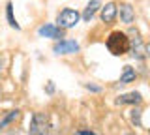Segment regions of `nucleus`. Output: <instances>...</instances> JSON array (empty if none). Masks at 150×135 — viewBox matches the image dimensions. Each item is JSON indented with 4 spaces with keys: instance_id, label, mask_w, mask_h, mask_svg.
I'll return each instance as SVG.
<instances>
[{
    "instance_id": "nucleus-15",
    "label": "nucleus",
    "mask_w": 150,
    "mask_h": 135,
    "mask_svg": "<svg viewBox=\"0 0 150 135\" xmlns=\"http://www.w3.org/2000/svg\"><path fill=\"white\" fill-rule=\"evenodd\" d=\"M4 62H6V60H4V57L0 54V75H2V69H4Z\"/></svg>"
},
{
    "instance_id": "nucleus-5",
    "label": "nucleus",
    "mask_w": 150,
    "mask_h": 135,
    "mask_svg": "<svg viewBox=\"0 0 150 135\" xmlns=\"http://www.w3.org/2000/svg\"><path fill=\"white\" fill-rule=\"evenodd\" d=\"M129 49L133 51V57L137 58V60H143L144 58V43H143V40H141V36H139V32H131V40H129Z\"/></svg>"
},
{
    "instance_id": "nucleus-7",
    "label": "nucleus",
    "mask_w": 150,
    "mask_h": 135,
    "mask_svg": "<svg viewBox=\"0 0 150 135\" xmlns=\"http://www.w3.org/2000/svg\"><path fill=\"white\" fill-rule=\"evenodd\" d=\"M141 101H143V96H141V92H128V94L118 96L116 103H118V105H139Z\"/></svg>"
},
{
    "instance_id": "nucleus-3",
    "label": "nucleus",
    "mask_w": 150,
    "mask_h": 135,
    "mask_svg": "<svg viewBox=\"0 0 150 135\" xmlns=\"http://www.w3.org/2000/svg\"><path fill=\"white\" fill-rule=\"evenodd\" d=\"M28 135H49V120L43 113H34L30 120Z\"/></svg>"
},
{
    "instance_id": "nucleus-10",
    "label": "nucleus",
    "mask_w": 150,
    "mask_h": 135,
    "mask_svg": "<svg viewBox=\"0 0 150 135\" xmlns=\"http://www.w3.org/2000/svg\"><path fill=\"white\" fill-rule=\"evenodd\" d=\"M100 8H101V2H100V0H92V2H88L86 8H84V11H83V19L86 21V23L92 21V17L96 15V11L100 10Z\"/></svg>"
},
{
    "instance_id": "nucleus-8",
    "label": "nucleus",
    "mask_w": 150,
    "mask_h": 135,
    "mask_svg": "<svg viewBox=\"0 0 150 135\" xmlns=\"http://www.w3.org/2000/svg\"><path fill=\"white\" fill-rule=\"evenodd\" d=\"M116 13H120V21L126 25H131L135 19V11L129 4H120V8H116Z\"/></svg>"
},
{
    "instance_id": "nucleus-11",
    "label": "nucleus",
    "mask_w": 150,
    "mask_h": 135,
    "mask_svg": "<svg viewBox=\"0 0 150 135\" xmlns=\"http://www.w3.org/2000/svg\"><path fill=\"white\" fill-rule=\"evenodd\" d=\"M135 77H137V71H135L131 66H124V73H122V77H120V85H128V83L131 81H135Z\"/></svg>"
},
{
    "instance_id": "nucleus-1",
    "label": "nucleus",
    "mask_w": 150,
    "mask_h": 135,
    "mask_svg": "<svg viewBox=\"0 0 150 135\" xmlns=\"http://www.w3.org/2000/svg\"><path fill=\"white\" fill-rule=\"evenodd\" d=\"M107 49L115 57H122V54H126L129 51V38L120 30L111 32V36L107 38Z\"/></svg>"
},
{
    "instance_id": "nucleus-16",
    "label": "nucleus",
    "mask_w": 150,
    "mask_h": 135,
    "mask_svg": "<svg viewBox=\"0 0 150 135\" xmlns=\"http://www.w3.org/2000/svg\"><path fill=\"white\" fill-rule=\"evenodd\" d=\"M53 90H54V85H53V83L49 81V85H47V92H49V94H51V92H53Z\"/></svg>"
},
{
    "instance_id": "nucleus-18",
    "label": "nucleus",
    "mask_w": 150,
    "mask_h": 135,
    "mask_svg": "<svg viewBox=\"0 0 150 135\" xmlns=\"http://www.w3.org/2000/svg\"><path fill=\"white\" fill-rule=\"evenodd\" d=\"M128 135H133V133H128Z\"/></svg>"
},
{
    "instance_id": "nucleus-12",
    "label": "nucleus",
    "mask_w": 150,
    "mask_h": 135,
    "mask_svg": "<svg viewBox=\"0 0 150 135\" xmlns=\"http://www.w3.org/2000/svg\"><path fill=\"white\" fill-rule=\"evenodd\" d=\"M19 116H21V111H11V113H9V115L6 116V118H4L2 122H0V129H4V128H6V126H8L9 122H13V120H17Z\"/></svg>"
},
{
    "instance_id": "nucleus-17",
    "label": "nucleus",
    "mask_w": 150,
    "mask_h": 135,
    "mask_svg": "<svg viewBox=\"0 0 150 135\" xmlns=\"http://www.w3.org/2000/svg\"><path fill=\"white\" fill-rule=\"evenodd\" d=\"M79 135H96V133H92V131H79Z\"/></svg>"
},
{
    "instance_id": "nucleus-6",
    "label": "nucleus",
    "mask_w": 150,
    "mask_h": 135,
    "mask_svg": "<svg viewBox=\"0 0 150 135\" xmlns=\"http://www.w3.org/2000/svg\"><path fill=\"white\" fill-rule=\"evenodd\" d=\"M38 34L41 36V38H53V40H60L64 36V30L58 28L56 25H43L38 28Z\"/></svg>"
},
{
    "instance_id": "nucleus-9",
    "label": "nucleus",
    "mask_w": 150,
    "mask_h": 135,
    "mask_svg": "<svg viewBox=\"0 0 150 135\" xmlns=\"http://www.w3.org/2000/svg\"><path fill=\"white\" fill-rule=\"evenodd\" d=\"M116 19V4L109 2L101 8V21L103 23H112Z\"/></svg>"
},
{
    "instance_id": "nucleus-4",
    "label": "nucleus",
    "mask_w": 150,
    "mask_h": 135,
    "mask_svg": "<svg viewBox=\"0 0 150 135\" xmlns=\"http://www.w3.org/2000/svg\"><path fill=\"white\" fill-rule=\"evenodd\" d=\"M53 51L56 54H73L79 51V43L73 40H60L58 43H54Z\"/></svg>"
},
{
    "instance_id": "nucleus-13",
    "label": "nucleus",
    "mask_w": 150,
    "mask_h": 135,
    "mask_svg": "<svg viewBox=\"0 0 150 135\" xmlns=\"http://www.w3.org/2000/svg\"><path fill=\"white\" fill-rule=\"evenodd\" d=\"M6 13H8V21H9V25H11L15 30L21 28V26L17 25V21L13 19V6H11V2H8V6H6Z\"/></svg>"
},
{
    "instance_id": "nucleus-14",
    "label": "nucleus",
    "mask_w": 150,
    "mask_h": 135,
    "mask_svg": "<svg viewBox=\"0 0 150 135\" xmlns=\"http://www.w3.org/2000/svg\"><path fill=\"white\" fill-rule=\"evenodd\" d=\"M141 113H143L141 109H133V111H131V122L137 126V128L143 126V122H141Z\"/></svg>"
},
{
    "instance_id": "nucleus-2",
    "label": "nucleus",
    "mask_w": 150,
    "mask_h": 135,
    "mask_svg": "<svg viewBox=\"0 0 150 135\" xmlns=\"http://www.w3.org/2000/svg\"><path fill=\"white\" fill-rule=\"evenodd\" d=\"M79 19H81V13H79L77 10H71V8H66V10H62L56 15V23H58V28H71V26H75L79 23Z\"/></svg>"
}]
</instances>
